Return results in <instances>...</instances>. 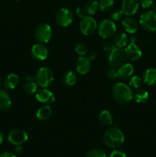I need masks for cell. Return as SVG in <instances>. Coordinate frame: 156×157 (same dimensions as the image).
Masks as SVG:
<instances>
[{"label": "cell", "instance_id": "cell-41", "mask_svg": "<svg viewBox=\"0 0 156 157\" xmlns=\"http://www.w3.org/2000/svg\"><path fill=\"white\" fill-rule=\"evenodd\" d=\"M3 84V82H2V78H0V88H1V87L2 86Z\"/></svg>", "mask_w": 156, "mask_h": 157}, {"label": "cell", "instance_id": "cell-27", "mask_svg": "<svg viewBox=\"0 0 156 157\" xmlns=\"http://www.w3.org/2000/svg\"><path fill=\"white\" fill-rule=\"evenodd\" d=\"M149 98V94L146 90H139L136 91V94L134 96V99L136 102L139 104H144L146 102Z\"/></svg>", "mask_w": 156, "mask_h": 157}, {"label": "cell", "instance_id": "cell-8", "mask_svg": "<svg viewBox=\"0 0 156 157\" xmlns=\"http://www.w3.org/2000/svg\"><path fill=\"white\" fill-rule=\"evenodd\" d=\"M97 26L96 20L91 17V15H87L83 18L80 23V29L81 33L87 36L94 34L97 29Z\"/></svg>", "mask_w": 156, "mask_h": 157}, {"label": "cell", "instance_id": "cell-30", "mask_svg": "<svg viewBox=\"0 0 156 157\" xmlns=\"http://www.w3.org/2000/svg\"><path fill=\"white\" fill-rule=\"evenodd\" d=\"M75 52L80 56H84L87 52V46L84 42H78L75 45Z\"/></svg>", "mask_w": 156, "mask_h": 157}, {"label": "cell", "instance_id": "cell-40", "mask_svg": "<svg viewBox=\"0 0 156 157\" xmlns=\"http://www.w3.org/2000/svg\"><path fill=\"white\" fill-rule=\"evenodd\" d=\"M3 139H4V136H3V133L0 131V145L2 144Z\"/></svg>", "mask_w": 156, "mask_h": 157}, {"label": "cell", "instance_id": "cell-13", "mask_svg": "<svg viewBox=\"0 0 156 157\" xmlns=\"http://www.w3.org/2000/svg\"><path fill=\"white\" fill-rule=\"evenodd\" d=\"M139 3L138 0H122V10L123 15L126 16H132L137 12Z\"/></svg>", "mask_w": 156, "mask_h": 157}, {"label": "cell", "instance_id": "cell-23", "mask_svg": "<svg viewBox=\"0 0 156 157\" xmlns=\"http://www.w3.org/2000/svg\"><path fill=\"white\" fill-rule=\"evenodd\" d=\"M128 42V37L124 32L118 33L114 38V44L116 47L124 48L127 45Z\"/></svg>", "mask_w": 156, "mask_h": 157}, {"label": "cell", "instance_id": "cell-12", "mask_svg": "<svg viewBox=\"0 0 156 157\" xmlns=\"http://www.w3.org/2000/svg\"><path fill=\"white\" fill-rule=\"evenodd\" d=\"M91 69V60L89 57L80 56L76 61V70L80 75H87Z\"/></svg>", "mask_w": 156, "mask_h": 157}, {"label": "cell", "instance_id": "cell-3", "mask_svg": "<svg viewBox=\"0 0 156 157\" xmlns=\"http://www.w3.org/2000/svg\"><path fill=\"white\" fill-rule=\"evenodd\" d=\"M54 73L51 69L47 67H42L38 71L35 77V81L38 86L41 87H49L54 81Z\"/></svg>", "mask_w": 156, "mask_h": 157}, {"label": "cell", "instance_id": "cell-20", "mask_svg": "<svg viewBox=\"0 0 156 157\" xmlns=\"http://www.w3.org/2000/svg\"><path fill=\"white\" fill-rule=\"evenodd\" d=\"M76 75L72 71H67L63 75L62 82L67 87H72L76 83Z\"/></svg>", "mask_w": 156, "mask_h": 157}, {"label": "cell", "instance_id": "cell-22", "mask_svg": "<svg viewBox=\"0 0 156 157\" xmlns=\"http://www.w3.org/2000/svg\"><path fill=\"white\" fill-rule=\"evenodd\" d=\"M52 110L49 105H44L40 107L36 113V117L39 121H46L51 116Z\"/></svg>", "mask_w": 156, "mask_h": 157}, {"label": "cell", "instance_id": "cell-10", "mask_svg": "<svg viewBox=\"0 0 156 157\" xmlns=\"http://www.w3.org/2000/svg\"><path fill=\"white\" fill-rule=\"evenodd\" d=\"M28 139V133L24 130L15 129L9 133L8 140L14 146H21Z\"/></svg>", "mask_w": 156, "mask_h": 157}, {"label": "cell", "instance_id": "cell-16", "mask_svg": "<svg viewBox=\"0 0 156 157\" xmlns=\"http://www.w3.org/2000/svg\"><path fill=\"white\" fill-rule=\"evenodd\" d=\"M122 26L124 29V30L128 34L136 33L138 29V23L131 16H126L122 19Z\"/></svg>", "mask_w": 156, "mask_h": 157}, {"label": "cell", "instance_id": "cell-15", "mask_svg": "<svg viewBox=\"0 0 156 157\" xmlns=\"http://www.w3.org/2000/svg\"><path fill=\"white\" fill-rule=\"evenodd\" d=\"M31 52L33 58L38 61H44L48 56V50L42 43L34 44L31 49Z\"/></svg>", "mask_w": 156, "mask_h": 157}, {"label": "cell", "instance_id": "cell-6", "mask_svg": "<svg viewBox=\"0 0 156 157\" xmlns=\"http://www.w3.org/2000/svg\"><path fill=\"white\" fill-rule=\"evenodd\" d=\"M125 56L123 48L116 47L111 52L109 53L108 62L111 67H119L125 63Z\"/></svg>", "mask_w": 156, "mask_h": 157}, {"label": "cell", "instance_id": "cell-34", "mask_svg": "<svg viewBox=\"0 0 156 157\" xmlns=\"http://www.w3.org/2000/svg\"><path fill=\"white\" fill-rule=\"evenodd\" d=\"M116 47V46L115 45L114 42H112V41H106L103 44V46H102L103 50L105 51V52H108V53L111 52Z\"/></svg>", "mask_w": 156, "mask_h": 157}, {"label": "cell", "instance_id": "cell-4", "mask_svg": "<svg viewBox=\"0 0 156 157\" xmlns=\"http://www.w3.org/2000/svg\"><path fill=\"white\" fill-rule=\"evenodd\" d=\"M141 27L149 32H156V13L153 11L143 12L139 18Z\"/></svg>", "mask_w": 156, "mask_h": 157}, {"label": "cell", "instance_id": "cell-26", "mask_svg": "<svg viewBox=\"0 0 156 157\" xmlns=\"http://www.w3.org/2000/svg\"><path fill=\"white\" fill-rule=\"evenodd\" d=\"M23 90L24 93L28 95L35 94L38 90V84L35 81H27L23 87Z\"/></svg>", "mask_w": 156, "mask_h": 157}, {"label": "cell", "instance_id": "cell-17", "mask_svg": "<svg viewBox=\"0 0 156 157\" xmlns=\"http://www.w3.org/2000/svg\"><path fill=\"white\" fill-rule=\"evenodd\" d=\"M134 72V67L129 63H124L118 67V75L121 79L126 80L131 78Z\"/></svg>", "mask_w": 156, "mask_h": 157}, {"label": "cell", "instance_id": "cell-38", "mask_svg": "<svg viewBox=\"0 0 156 157\" xmlns=\"http://www.w3.org/2000/svg\"><path fill=\"white\" fill-rule=\"evenodd\" d=\"M0 157H16V156L11 152H3L0 153Z\"/></svg>", "mask_w": 156, "mask_h": 157}, {"label": "cell", "instance_id": "cell-29", "mask_svg": "<svg viewBox=\"0 0 156 157\" xmlns=\"http://www.w3.org/2000/svg\"><path fill=\"white\" fill-rule=\"evenodd\" d=\"M114 5L113 0H100L99 2V9L102 12H108L112 9Z\"/></svg>", "mask_w": 156, "mask_h": 157}, {"label": "cell", "instance_id": "cell-32", "mask_svg": "<svg viewBox=\"0 0 156 157\" xmlns=\"http://www.w3.org/2000/svg\"><path fill=\"white\" fill-rule=\"evenodd\" d=\"M106 75L107 78L110 80H115L117 78H119V75H118V68L117 67H109L106 71Z\"/></svg>", "mask_w": 156, "mask_h": 157}, {"label": "cell", "instance_id": "cell-31", "mask_svg": "<svg viewBox=\"0 0 156 157\" xmlns=\"http://www.w3.org/2000/svg\"><path fill=\"white\" fill-rule=\"evenodd\" d=\"M85 157H106L105 152L99 149H93L87 152Z\"/></svg>", "mask_w": 156, "mask_h": 157}, {"label": "cell", "instance_id": "cell-37", "mask_svg": "<svg viewBox=\"0 0 156 157\" xmlns=\"http://www.w3.org/2000/svg\"><path fill=\"white\" fill-rule=\"evenodd\" d=\"M110 157H126V154L121 150H115L110 153Z\"/></svg>", "mask_w": 156, "mask_h": 157}, {"label": "cell", "instance_id": "cell-14", "mask_svg": "<svg viewBox=\"0 0 156 157\" xmlns=\"http://www.w3.org/2000/svg\"><path fill=\"white\" fill-rule=\"evenodd\" d=\"M124 51H125L126 58L133 61L140 59L142 55V52L141 51L140 48L136 43H129L125 47Z\"/></svg>", "mask_w": 156, "mask_h": 157}, {"label": "cell", "instance_id": "cell-9", "mask_svg": "<svg viewBox=\"0 0 156 157\" xmlns=\"http://www.w3.org/2000/svg\"><path fill=\"white\" fill-rule=\"evenodd\" d=\"M73 12L67 8H62L56 14L55 21L61 27H67L73 21Z\"/></svg>", "mask_w": 156, "mask_h": 157}, {"label": "cell", "instance_id": "cell-7", "mask_svg": "<svg viewBox=\"0 0 156 157\" xmlns=\"http://www.w3.org/2000/svg\"><path fill=\"white\" fill-rule=\"evenodd\" d=\"M52 35V29L50 26L47 24H41L37 27L35 32V39L39 43H47L51 39Z\"/></svg>", "mask_w": 156, "mask_h": 157}, {"label": "cell", "instance_id": "cell-25", "mask_svg": "<svg viewBox=\"0 0 156 157\" xmlns=\"http://www.w3.org/2000/svg\"><path fill=\"white\" fill-rule=\"evenodd\" d=\"M85 9L88 15H95L99 9V2L96 0H90L86 4Z\"/></svg>", "mask_w": 156, "mask_h": 157}, {"label": "cell", "instance_id": "cell-19", "mask_svg": "<svg viewBox=\"0 0 156 157\" xmlns=\"http://www.w3.org/2000/svg\"><path fill=\"white\" fill-rule=\"evenodd\" d=\"M143 82L147 85H155L156 68H148L145 71L143 75Z\"/></svg>", "mask_w": 156, "mask_h": 157}, {"label": "cell", "instance_id": "cell-24", "mask_svg": "<svg viewBox=\"0 0 156 157\" xmlns=\"http://www.w3.org/2000/svg\"><path fill=\"white\" fill-rule=\"evenodd\" d=\"M99 121L101 124L105 126H110L113 123V117L112 113L108 110H102L99 116Z\"/></svg>", "mask_w": 156, "mask_h": 157}, {"label": "cell", "instance_id": "cell-33", "mask_svg": "<svg viewBox=\"0 0 156 157\" xmlns=\"http://www.w3.org/2000/svg\"><path fill=\"white\" fill-rule=\"evenodd\" d=\"M122 15H123V13H122V10L121 9H113V11L110 13V18L113 20V21H119L122 18Z\"/></svg>", "mask_w": 156, "mask_h": 157}, {"label": "cell", "instance_id": "cell-28", "mask_svg": "<svg viewBox=\"0 0 156 157\" xmlns=\"http://www.w3.org/2000/svg\"><path fill=\"white\" fill-rule=\"evenodd\" d=\"M131 79L129 81V87L132 90H139L142 84V78H139V76H132L131 77Z\"/></svg>", "mask_w": 156, "mask_h": 157}, {"label": "cell", "instance_id": "cell-42", "mask_svg": "<svg viewBox=\"0 0 156 157\" xmlns=\"http://www.w3.org/2000/svg\"><path fill=\"white\" fill-rule=\"evenodd\" d=\"M14 1H18V0H14Z\"/></svg>", "mask_w": 156, "mask_h": 157}, {"label": "cell", "instance_id": "cell-5", "mask_svg": "<svg viewBox=\"0 0 156 157\" xmlns=\"http://www.w3.org/2000/svg\"><path fill=\"white\" fill-rule=\"evenodd\" d=\"M116 32V26L113 20L104 19L97 26L98 35L103 39H108L113 37Z\"/></svg>", "mask_w": 156, "mask_h": 157}, {"label": "cell", "instance_id": "cell-11", "mask_svg": "<svg viewBox=\"0 0 156 157\" xmlns=\"http://www.w3.org/2000/svg\"><path fill=\"white\" fill-rule=\"evenodd\" d=\"M35 98L38 102L44 105H50L55 101L54 94L50 90L44 87L37 90L35 93Z\"/></svg>", "mask_w": 156, "mask_h": 157}, {"label": "cell", "instance_id": "cell-18", "mask_svg": "<svg viewBox=\"0 0 156 157\" xmlns=\"http://www.w3.org/2000/svg\"><path fill=\"white\" fill-rule=\"evenodd\" d=\"M12 106V99L6 90L0 89V110L6 111Z\"/></svg>", "mask_w": 156, "mask_h": 157}, {"label": "cell", "instance_id": "cell-39", "mask_svg": "<svg viewBox=\"0 0 156 157\" xmlns=\"http://www.w3.org/2000/svg\"><path fill=\"white\" fill-rule=\"evenodd\" d=\"M15 153H16L17 154H21L23 151V149L21 146H15Z\"/></svg>", "mask_w": 156, "mask_h": 157}, {"label": "cell", "instance_id": "cell-1", "mask_svg": "<svg viewBox=\"0 0 156 157\" xmlns=\"http://www.w3.org/2000/svg\"><path fill=\"white\" fill-rule=\"evenodd\" d=\"M103 143L110 148L116 149L123 144L125 136L123 133L116 127L107 129L103 135Z\"/></svg>", "mask_w": 156, "mask_h": 157}, {"label": "cell", "instance_id": "cell-2", "mask_svg": "<svg viewBox=\"0 0 156 157\" xmlns=\"http://www.w3.org/2000/svg\"><path fill=\"white\" fill-rule=\"evenodd\" d=\"M113 99L119 104H125L133 99L132 90L127 84L124 83H116L112 90Z\"/></svg>", "mask_w": 156, "mask_h": 157}, {"label": "cell", "instance_id": "cell-21", "mask_svg": "<svg viewBox=\"0 0 156 157\" xmlns=\"http://www.w3.org/2000/svg\"><path fill=\"white\" fill-rule=\"evenodd\" d=\"M4 86L7 90H12L15 88L18 84V76L15 74H9L4 80Z\"/></svg>", "mask_w": 156, "mask_h": 157}, {"label": "cell", "instance_id": "cell-35", "mask_svg": "<svg viewBox=\"0 0 156 157\" xmlns=\"http://www.w3.org/2000/svg\"><path fill=\"white\" fill-rule=\"evenodd\" d=\"M139 3L143 9H149L154 4V0H139Z\"/></svg>", "mask_w": 156, "mask_h": 157}, {"label": "cell", "instance_id": "cell-36", "mask_svg": "<svg viewBox=\"0 0 156 157\" xmlns=\"http://www.w3.org/2000/svg\"><path fill=\"white\" fill-rule=\"evenodd\" d=\"M76 14L78 15V17H80V18H84V17H86L88 15V14H87L85 8H84V7L76 8Z\"/></svg>", "mask_w": 156, "mask_h": 157}]
</instances>
